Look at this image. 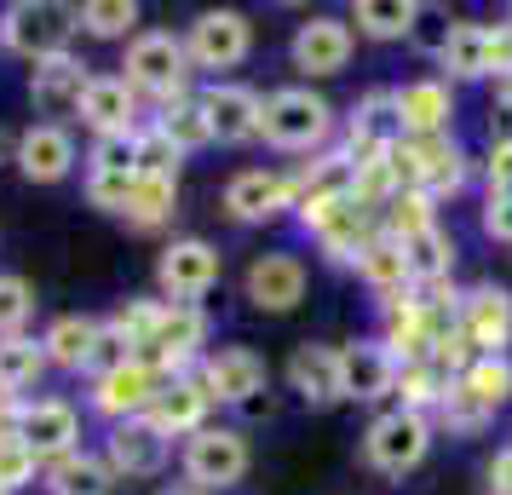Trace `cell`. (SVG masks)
<instances>
[{"mask_svg": "<svg viewBox=\"0 0 512 495\" xmlns=\"http://www.w3.org/2000/svg\"><path fill=\"white\" fill-rule=\"evenodd\" d=\"M449 386H455L466 403H478L489 421H495V415L512 403V357H472L466 375H455Z\"/></svg>", "mask_w": 512, "mask_h": 495, "instance_id": "obj_32", "label": "cell"}, {"mask_svg": "<svg viewBox=\"0 0 512 495\" xmlns=\"http://www.w3.org/2000/svg\"><path fill=\"white\" fill-rule=\"evenodd\" d=\"M305 283H311V271H305L300 254H259L248 265V277H242V294L265 317H288L305 300Z\"/></svg>", "mask_w": 512, "mask_h": 495, "instance_id": "obj_22", "label": "cell"}, {"mask_svg": "<svg viewBox=\"0 0 512 495\" xmlns=\"http://www.w3.org/2000/svg\"><path fill=\"white\" fill-rule=\"evenodd\" d=\"M478 219H484L489 242H507V248H512V196H484Z\"/></svg>", "mask_w": 512, "mask_h": 495, "instance_id": "obj_50", "label": "cell"}, {"mask_svg": "<svg viewBox=\"0 0 512 495\" xmlns=\"http://www.w3.org/2000/svg\"><path fill=\"white\" fill-rule=\"evenodd\" d=\"M133 29H139L133 0H87L81 6V35H93V41H127Z\"/></svg>", "mask_w": 512, "mask_h": 495, "instance_id": "obj_42", "label": "cell"}, {"mask_svg": "<svg viewBox=\"0 0 512 495\" xmlns=\"http://www.w3.org/2000/svg\"><path fill=\"white\" fill-rule=\"evenodd\" d=\"M12 156H18V139H12V133L0 127V162H12Z\"/></svg>", "mask_w": 512, "mask_h": 495, "instance_id": "obj_53", "label": "cell"}, {"mask_svg": "<svg viewBox=\"0 0 512 495\" xmlns=\"http://www.w3.org/2000/svg\"><path fill=\"white\" fill-rule=\"evenodd\" d=\"M208 415H213V398H208V386H202V375L190 369V375L162 380V392H156L144 421L156 426L162 438H196L208 426Z\"/></svg>", "mask_w": 512, "mask_h": 495, "instance_id": "obj_26", "label": "cell"}, {"mask_svg": "<svg viewBox=\"0 0 512 495\" xmlns=\"http://www.w3.org/2000/svg\"><path fill=\"white\" fill-rule=\"evenodd\" d=\"M351 24L369 41H409V24H415V0H357L351 6Z\"/></svg>", "mask_w": 512, "mask_h": 495, "instance_id": "obj_39", "label": "cell"}, {"mask_svg": "<svg viewBox=\"0 0 512 495\" xmlns=\"http://www.w3.org/2000/svg\"><path fill=\"white\" fill-rule=\"evenodd\" d=\"M12 432H18V438L35 449V461L47 467V461H64V455L81 449V409H75L70 398H29V403H18Z\"/></svg>", "mask_w": 512, "mask_h": 495, "instance_id": "obj_13", "label": "cell"}, {"mask_svg": "<svg viewBox=\"0 0 512 495\" xmlns=\"http://www.w3.org/2000/svg\"><path fill=\"white\" fill-rule=\"evenodd\" d=\"M35 478H41V461H35V449H29L24 438L6 426V432H0V490L18 495V490H29Z\"/></svg>", "mask_w": 512, "mask_h": 495, "instance_id": "obj_43", "label": "cell"}, {"mask_svg": "<svg viewBox=\"0 0 512 495\" xmlns=\"http://www.w3.org/2000/svg\"><path fill=\"white\" fill-rule=\"evenodd\" d=\"M29 317H35V288H29V277H18V271H0V340L24 334Z\"/></svg>", "mask_w": 512, "mask_h": 495, "instance_id": "obj_45", "label": "cell"}, {"mask_svg": "<svg viewBox=\"0 0 512 495\" xmlns=\"http://www.w3.org/2000/svg\"><path fill=\"white\" fill-rule=\"evenodd\" d=\"M116 478H162L167 461H173V438H162L156 426L144 421H121L104 432V449H98Z\"/></svg>", "mask_w": 512, "mask_h": 495, "instance_id": "obj_20", "label": "cell"}, {"mask_svg": "<svg viewBox=\"0 0 512 495\" xmlns=\"http://www.w3.org/2000/svg\"><path fill=\"white\" fill-rule=\"evenodd\" d=\"M98 340H104V317L64 311V317H52V323H47V334H41V352H47L52 369H64V375H87V369H93Z\"/></svg>", "mask_w": 512, "mask_h": 495, "instance_id": "obj_28", "label": "cell"}, {"mask_svg": "<svg viewBox=\"0 0 512 495\" xmlns=\"http://www.w3.org/2000/svg\"><path fill=\"white\" fill-rule=\"evenodd\" d=\"M173 213H179V179H156V173H139V185L127 196V225L133 231H162L173 225Z\"/></svg>", "mask_w": 512, "mask_h": 495, "instance_id": "obj_35", "label": "cell"}, {"mask_svg": "<svg viewBox=\"0 0 512 495\" xmlns=\"http://www.w3.org/2000/svg\"><path fill=\"white\" fill-rule=\"evenodd\" d=\"M259 139L282 156H323L334 139V104L311 87H277V93H265Z\"/></svg>", "mask_w": 512, "mask_h": 495, "instance_id": "obj_1", "label": "cell"}, {"mask_svg": "<svg viewBox=\"0 0 512 495\" xmlns=\"http://www.w3.org/2000/svg\"><path fill=\"white\" fill-rule=\"evenodd\" d=\"M225 213L236 225H271L282 213H294V173L277 167H236L225 179Z\"/></svg>", "mask_w": 512, "mask_h": 495, "instance_id": "obj_14", "label": "cell"}, {"mask_svg": "<svg viewBox=\"0 0 512 495\" xmlns=\"http://www.w3.org/2000/svg\"><path fill=\"white\" fill-rule=\"evenodd\" d=\"M432 438H438V421H432V415L386 409V415H374L369 432H363V461H369L380 478H403V472H415L420 461L432 455Z\"/></svg>", "mask_w": 512, "mask_h": 495, "instance_id": "obj_7", "label": "cell"}, {"mask_svg": "<svg viewBox=\"0 0 512 495\" xmlns=\"http://www.w3.org/2000/svg\"><path fill=\"white\" fill-rule=\"evenodd\" d=\"M18 173H24L29 185H64L81 162V150H75V133L64 121H35L18 133Z\"/></svg>", "mask_w": 512, "mask_h": 495, "instance_id": "obj_21", "label": "cell"}, {"mask_svg": "<svg viewBox=\"0 0 512 495\" xmlns=\"http://www.w3.org/2000/svg\"><path fill=\"white\" fill-rule=\"evenodd\" d=\"M357 277H363V288H369L374 300H397V294H409V260H403V242H392V236H374L369 248H363V260L351 265Z\"/></svg>", "mask_w": 512, "mask_h": 495, "instance_id": "obj_33", "label": "cell"}, {"mask_svg": "<svg viewBox=\"0 0 512 495\" xmlns=\"http://www.w3.org/2000/svg\"><path fill=\"white\" fill-rule=\"evenodd\" d=\"M202 357H208V311L202 306H167L156 334H150V346H144V363L162 380H173V375L202 369Z\"/></svg>", "mask_w": 512, "mask_h": 495, "instance_id": "obj_9", "label": "cell"}, {"mask_svg": "<svg viewBox=\"0 0 512 495\" xmlns=\"http://www.w3.org/2000/svg\"><path fill=\"white\" fill-rule=\"evenodd\" d=\"M392 167H397V179H403V190H426L432 202L461 196L466 179H472V162L455 144V133H443V139H397Z\"/></svg>", "mask_w": 512, "mask_h": 495, "instance_id": "obj_5", "label": "cell"}, {"mask_svg": "<svg viewBox=\"0 0 512 495\" xmlns=\"http://www.w3.org/2000/svg\"><path fill=\"white\" fill-rule=\"evenodd\" d=\"M248 467H254V449H248V432H242V426H213L208 421L196 438L179 444V472H185L190 490H202V495L236 490V484L248 478Z\"/></svg>", "mask_w": 512, "mask_h": 495, "instance_id": "obj_4", "label": "cell"}, {"mask_svg": "<svg viewBox=\"0 0 512 495\" xmlns=\"http://www.w3.org/2000/svg\"><path fill=\"white\" fill-rule=\"evenodd\" d=\"M449 380L432 369V363H403L397 369V409H415V415H438Z\"/></svg>", "mask_w": 512, "mask_h": 495, "instance_id": "obj_41", "label": "cell"}, {"mask_svg": "<svg viewBox=\"0 0 512 495\" xmlns=\"http://www.w3.org/2000/svg\"><path fill=\"white\" fill-rule=\"evenodd\" d=\"M403 260H409V283L426 288V283H449L455 277V236L443 231H426L415 242H403Z\"/></svg>", "mask_w": 512, "mask_h": 495, "instance_id": "obj_38", "label": "cell"}, {"mask_svg": "<svg viewBox=\"0 0 512 495\" xmlns=\"http://www.w3.org/2000/svg\"><path fill=\"white\" fill-rule=\"evenodd\" d=\"M196 375L208 386L213 409H248L254 398L271 392V369H265V357L254 346H213Z\"/></svg>", "mask_w": 512, "mask_h": 495, "instance_id": "obj_10", "label": "cell"}, {"mask_svg": "<svg viewBox=\"0 0 512 495\" xmlns=\"http://www.w3.org/2000/svg\"><path fill=\"white\" fill-rule=\"evenodd\" d=\"M162 311H167V300L156 294H139V300H121L110 317H104V329L116 334V340H127L133 346V357H144V346H150V334H156V323H162Z\"/></svg>", "mask_w": 512, "mask_h": 495, "instance_id": "obj_40", "label": "cell"}, {"mask_svg": "<svg viewBox=\"0 0 512 495\" xmlns=\"http://www.w3.org/2000/svg\"><path fill=\"white\" fill-rule=\"evenodd\" d=\"M300 231L317 242V254H323L328 265H357L363 248L380 236V213L363 208V202H334V208H323V213H305Z\"/></svg>", "mask_w": 512, "mask_h": 495, "instance_id": "obj_11", "label": "cell"}, {"mask_svg": "<svg viewBox=\"0 0 512 495\" xmlns=\"http://www.w3.org/2000/svg\"><path fill=\"white\" fill-rule=\"evenodd\" d=\"M156 495H202V490H190V484H162Z\"/></svg>", "mask_w": 512, "mask_h": 495, "instance_id": "obj_54", "label": "cell"}, {"mask_svg": "<svg viewBox=\"0 0 512 495\" xmlns=\"http://www.w3.org/2000/svg\"><path fill=\"white\" fill-rule=\"evenodd\" d=\"M116 472H110V461L104 455H93V449H75V455H64V461H47L41 467V490L47 495H116Z\"/></svg>", "mask_w": 512, "mask_h": 495, "instance_id": "obj_30", "label": "cell"}, {"mask_svg": "<svg viewBox=\"0 0 512 495\" xmlns=\"http://www.w3.org/2000/svg\"><path fill=\"white\" fill-rule=\"evenodd\" d=\"M150 127H162L167 139L179 144V156H196V150H208L213 144V127H208V116H202V98L196 93L173 98V104H156Z\"/></svg>", "mask_w": 512, "mask_h": 495, "instance_id": "obj_36", "label": "cell"}, {"mask_svg": "<svg viewBox=\"0 0 512 495\" xmlns=\"http://www.w3.org/2000/svg\"><path fill=\"white\" fill-rule=\"evenodd\" d=\"M225 277V254L208 236H173L156 254V294L167 306H202V294H213Z\"/></svg>", "mask_w": 512, "mask_h": 495, "instance_id": "obj_8", "label": "cell"}, {"mask_svg": "<svg viewBox=\"0 0 512 495\" xmlns=\"http://www.w3.org/2000/svg\"><path fill=\"white\" fill-rule=\"evenodd\" d=\"M351 52H357V29H351L346 18H328V12L305 18V24L294 29V41H288V58H294V70L311 75V81H328V75H340V70L351 64Z\"/></svg>", "mask_w": 512, "mask_h": 495, "instance_id": "obj_16", "label": "cell"}, {"mask_svg": "<svg viewBox=\"0 0 512 495\" xmlns=\"http://www.w3.org/2000/svg\"><path fill=\"white\" fill-rule=\"evenodd\" d=\"M455 329L472 340V352H478V357H507V346H512V288L472 283L461 294Z\"/></svg>", "mask_w": 512, "mask_h": 495, "instance_id": "obj_15", "label": "cell"}, {"mask_svg": "<svg viewBox=\"0 0 512 495\" xmlns=\"http://www.w3.org/2000/svg\"><path fill=\"white\" fill-rule=\"evenodd\" d=\"M133 185H139V173H87V202H93L98 213H116L121 219Z\"/></svg>", "mask_w": 512, "mask_h": 495, "instance_id": "obj_46", "label": "cell"}, {"mask_svg": "<svg viewBox=\"0 0 512 495\" xmlns=\"http://www.w3.org/2000/svg\"><path fill=\"white\" fill-rule=\"evenodd\" d=\"M75 116H81V127L93 133V139H133L144 127V98L121 81V75H93L87 81V93H81V104H75Z\"/></svg>", "mask_w": 512, "mask_h": 495, "instance_id": "obj_17", "label": "cell"}, {"mask_svg": "<svg viewBox=\"0 0 512 495\" xmlns=\"http://www.w3.org/2000/svg\"><path fill=\"white\" fill-rule=\"evenodd\" d=\"M449 29H455V18L443 12V6H415V24H409V41H415L426 58H438L443 47H449Z\"/></svg>", "mask_w": 512, "mask_h": 495, "instance_id": "obj_47", "label": "cell"}, {"mask_svg": "<svg viewBox=\"0 0 512 495\" xmlns=\"http://www.w3.org/2000/svg\"><path fill=\"white\" fill-rule=\"evenodd\" d=\"M185 52L190 70L225 81V70H242L248 52H254V18L236 12V6H213V12H196L185 29Z\"/></svg>", "mask_w": 512, "mask_h": 495, "instance_id": "obj_6", "label": "cell"}, {"mask_svg": "<svg viewBox=\"0 0 512 495\" xmlns=\"http://www.w3.org/2000/svg\"><path fill=\"white\" fill-rule=\"evenodd\" d=\"M87 81H93V70H87L75 52L47 58V64H29V98H35V110H47V116H75Z\"/></svg>", "mask_w": 512, "mask_h": 495, "instance_id": "obj_29", "label": "cell"}, {"mask_svg": "<svg viewBox=\"0 0 512 495\" xmlns=\"http://www.w3.org/2000/svg\"><path fill=\"white\" fill-rule=\"evenodd\" d=\"M202 116L213 127V144H254L259 116H265V93L248 81H208L202 87Z\"/></svg>", "mask_w": 512, "mask_h": 495, "instance_id": "obj_18", "label": "cell"}, {"mask_svg": "<svg viewBox=\"0 0 512 495\" xmlns=\"http://www.w3.org/2000/svg\"><path fill=\"white\" fill-rule=\"evenodd\" d=\"M282 380H288V392L305 403V409H334V403H346V386H340V346H328V340H300L288 363H282Z\"/></svg>", "mask_w": 512, "mask_h": 495, "instance_id": "obj_19", "label": "cell"}, {"mask_svg": "<svg viewBox=\"0 0 512 495\" xmlns=\"http://www.w3.org/2000/svg\"><path fill=\"white\" fill-rule=\"evenodd\" d=\"M0 495H6V490H0Z\"/></svg>", "mask_w": 512, "mask_h": 495, "instance_id": "obj_55", "label": "cell"}, {"mask_svg": "<svg viewBox=\"0 0 512 495\" xmlns=\"http://www.w3.org/2000/svg\"><path fill=\"white\" fill-rule=\"evenodd\" d=\"M87 173H139L133 139H93V150H87Z\"/></svg>", "mask_w": 512, "mask_h": 495, "instance_id": "obj_48", "label": "cell"}, {"mask_svg": "<svg viewBox=\"0 0 512 495\" xmlns=\"http://www.w3.org/2000/svg\"><path fill=\"white\" fill-rule=\"evenodd\" d=\"M397 363L380 334H363V340H346L340 346V386H346V403H380L397 392Z\"/></svg>", "mask_w": 512, "mask_h": 495, "instance_id": "obj_24", "label": "cell"}, {"mask_svg": "<svg viewBox=\"0 0 512 495\" xmlns=\"http://www.w3.org/2000/svg\"><path fill=\"white\" fill-rule=\"evenodd\" d=\"M438 231V202L426 190H397L392 202L380 208V236L392 242H415V236Z\"/></svg>", "mask_w": 512, "mask_h": 495, "instance_id": "obj_37", "label": "cell"}, {"mask_svg": "<svg viewBox=\"0 0 512 495\" xmlns=\"http://www.w3.org/2000/svg\"><path fill=\"white\" fill-rule=\"evenodd\" d=\"M443 81H489V24H472V18H455L449 29V47L438 52Z\"/></svg>", "mask_w": 512, "mask_h": 495, "instance_id": "obj_31", "label": "cell"}, {"mask_svg": "<svg viewBox=\"0 0 512 495\" xmlns=\"http://www.w3.org/2000/svg\"><path fill=\"white\" fill-rule=\"evenodd\" d=\"M403 139V121H397V87H374L351 104V121H346V150L351 162H374L386 156L392 144Z\"/></svg>", "mask_w": 512, "mask_h": 495, "instance_id": "obj_23", "label": "cell"}, {"mask_svg": "<svg viewBox=\"0 0 512 495\" xmlns=\"http://www.w3.org/2000/svg\"><path fill=\"white\" fill-rule=\"evenodd\" d=\"M81 29V6H64V0H12L0 12V47L29 58V64H47V58H64Z\"/></svg>", "mask_w": 512, "mask_h": 495, "instance_id": "obj_3", "label": "cell"}, {"mask_svg": "<svg viewBox=\"0 0 512 495\" xmlns=\"http://www.w3.org/2000/svg\"><path fill=\"white\" fill-rule=\"evenodd\" d=\"M489 104L512 110V75H495V81H489Z\"/></svg>", "mask_w": 512, "mask_h": 495, "instance_id": "obj_52", "label": "cell"}, {"mask_svg": "<svg viewBox=\"0 0 512 495\" xmlns=\"http://www.w3.org/2000/svg\"><path fill=\"white\" fill-rule=\"evenodd\" d=\"M156 392H162V375H156L144 357H133V363H121V369H104V375H93L87 409H93L104 426H121V421H139V415H150Z\"/></svg>", "mask_w": 512, "mask_h": 495, "instance_id": "obj_12", "label": "cell"}, {"mask_svg": "<svg viewBox=\"0 0 512 495\" xmlns=\"http://www.w3.org/2000/svg\"><path fill=\"white\" fill-rule=\"evenodd\" d=\"M47 369H52V363H47V352H41V340H29V334L0 340V392H6V398L29 403V392L41 386Z\"/></svg>", "mask_w": 512, "mask_h": 495, "instance_id": "obj_34", "label": "cell"}, {"mask_svg": "<svg viewBox=\"0 0 512 495\" xmlns=\"http://www.w3.org/2000/svg\"><path fill=\"white\" fill-rule=\"evenodd\" d=\"M489 495H512V444L495 449V461H489Z\"/></svg>", "mask_w": 512, "mask_h": 495, "instance_id": "obj_51", "label": "cell"}, {"mask_svg": "<svg viewBox=\"0 0 512 495\" xmlns=\"http://www.w3.org/2000/svg\"><path fill=\"white\" fill-rule=\"evenodd\" d=\"M351 190H357V162H351L346 150L311 156V162L294 173V219L323 213V208H334V202H351Z\"/></svg>", "mask_w": 512, "mask_h": 495, "instance_id": "obj_27", "label": "cell"}, {"mask_svg": "<svg viewBox=\"0 0 512 495\" xmlns=\"http://www.w3.org/2000/svg\"><path fill=\"white\" fill-rule=\"evenodd\" d=\"M190 52L185 35L173 29H139L127 41V58H121V81L133 87L139 98H156V104H173V98L190 93Z\"/></svg>", "mask_w": 512, "mask_h": 495, "instance_id": "obj_2", "label": "cell"}, {"mask_svg": "<svg viewBox=\"0 0 512 495\" xmlns=\"http://www.w3.org/2000/svg\"><path fill=\"white\" fill-rule=\"evenodd\" d=\"M397 121L403 139H443L455 127V87L443 75H415L397 87Z\"/></svg>", "mask_w": 512, "mask_h": 495, "instance_id": "obj_25", "label": "cell"}, {"mask_svg": "<svg viewBox=\"0 0 512 495\" xmlns=\"http://www.w3.org/2000/svg\"><path fill=\"white\" fill-rule=\"evenodd\" d=\"M133 156H139V173H156V179H179V144L167 139L162 127H150L144 121L139 133H133Z\"/></svg>", "mask_w": 512, "mask_h": 495, "instance_id": "obj_44", "label": "cell"}, {"mask_svg": "<svg viewBox=\"0 0 512 495\" xmlns=\"http://www.w3.org/2000/svg\"><path fill=\"white\" fill-rule=\"evenodd\" d=\"M484 196H512V144H489L484 156Z\"/></svg>", "mask_w": 512, "mask_h": 495, "instance_id": "obj_49", "label": "cell"}]
</instances>
